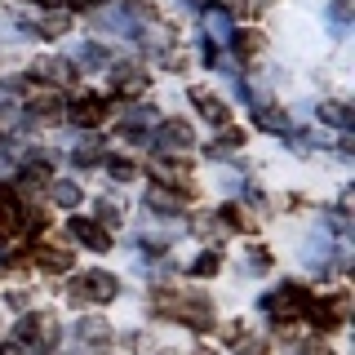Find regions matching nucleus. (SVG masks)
Here are the masks:
<instances>
[{
  "instance_id": "aec40b11",
  "label": "nucleus",
  "mask_w": 355,
  "mask_h": 355,
  "mask_svg": "<svg viewBox=\"0 0 355 355\" xmlns=\"http://www.w3.org/2000/svg\"><path fill=\"white\" fill-rule=\"evenodd\" d=\"M218 266H222V258H218V253H200V258H196V266H191V271H196V275H214V271H218Z\"/></svg>"
},
{
  "instance_id": "f8f14e48",
  "label": "nucleus",
  "mask_w": 355,
  "mask_h": 355,
  "mask_svg": "<svg viewBox=\"0 0 355 355\" xmlns=\"http://www.w3.org/2000/svg\"><path fill=\"white\" fill-rule=\"evenodd\" d=\"M231 44H236L240 58H253V53H262V36H258V31H236V40H231Z\"/></svg>"
},
{
  "instance_id": "9d476101",
  "label": "nucleus",
  "mask_w": 355,
  "mask_h": 355,
  "mask_svg": "<svg viewBox=\"0 0 355 355\" xmlns=\"http://www.w3.org/2000/svg\"><path fill=\"white\" fill-rule=\"evenodd\" d=\"M142 85H147V76L129 62H120L116 71H111V89H116V94H142Z\"/></svg>"
},
{
  "instance_id": "cd10ccee",
  "label": "nucleus",
  "mask_w": 355,
  "mask_h": 355,
  "mask_svg": "<svg viewBox=\"0 0 355 355\" xmlns=\"http://www.w3.org/2000/svg\"><path fill=\"white\" fill-rule=\"evenodd\" d=\"M40 5H58V0H40Z\"/></svg>"
},
{
  "instance_id": "1a4fd4ad",
  "label": "nucleus",
  "mask_w": 355,
  "mask_h": 355,
  "mask_svg": "<svg viewBox=\"0 0 355 355\" xmlns=\"http://www.w3.org/2000/svg\"><path fill=\"white\" fill-rule=\"evenodd\" d=\"M182 196H191V187H182V191H164V187H151L147 191V205L155 214H182Z\"/></svg>"
},
{
  "instance_id": "f3484780",
  "label": "nucleus",
  "mask_w": 355,
  "mask_h": 355,
  "mask_svg": "<svg viewBox=\"0 0 355 355\" xmlns=\"http://www.w3.org/2000/svg\"><path fill=\"white\" fill-rule=\"evenodd\" d=\"M240 142H244V133H240V129H222V138L214 142V151H218V155H227V151H236Z\"/></svg>"
},
{
  "instance_id": "f257e3e1",
  "label": "nucleus",
  "mask_w": 355,
  "mask_h": 355,
  "mask_svg": "<svg viewBox=\"0 0 355 355\" xmlns=\"http://www.w3.org/2000/svg\"><path fill=\"white\" fill-rule=\"evenodd\" d=\"M18 342H22L31 355H49L53 347H58V324H53L49 315H27V320L18 324Z\"/></svg>"
},
{
  "instance_id": "6e6552de",
  "label": "nucleus",
  "mask_w": 355,
  "mask_h": 355,
  "mask_svg": "<svg viewBox=\"0 0 355 355\" xmlns=\"http://www.w3.org/2000/svg\"><path fill=\"white\" fill-rule=\"evenodd\" d=\"M191 103L200 107V116H205V120H214V125H227V116H231V111H227V103H222V98L218 94H209V89H191Z\"/></svg>"
},
{
  "instance_id": "423d86ee",
  "label": "nucleus",
  "mask_w": 355,
  "mask_h": 355,
  "mask_svg": "<svg viewBox=\"0 0 355 355\" xmlns=\"http://www.w3.org/2000/svg\"><path fill=\"white\" fill-rule=\"evenodd\" d=\"M71 125H80V129H94V125H103L107 120V107H103V98H80V103H71Z\"/></svg>"
},
{
  "instance_id": "a878e982",
  "label": "nucleus",
  "mask_w": 355,
  "mask_h": 355,
  "mask_svg": "<svg viewBox=\"0 0 355 355\" xmlns=\"http://www.w3.org/2000/svg\"><path fill=\"white\" fill-rule=\"evenodd\" d=\"M98 214H103V222H116V218H120V214H116V205H107V200L98 205Z\"/></svg>"
},
{
  "instance_id": "4be33fe9",
  "label": "nucleus",
  "mask_w": 355,
  "mask_h": 355,
  "mask_svg": "<svg viewBox=\"0 0 355 355\" xmlns=\"http://www.w3.org/2000/svg\"><path fill=\"white\" fill-rule=\"evenodd\" d=\"M227 14H249V0H218Z\"/></svg>"
},
{
  "instance_id": "393cba45",
  "label": "nucleus",
  "mask_w": 355,
  "mask_h": 355,
  "mask_svg": "<svg viewBox=\"0 0 355 355\" xmlns=\"http://www.w3.org/2000/svg\"><path fill=\"white\" fill-rule=\"evenodd\" d=\"M236 355H266V347H262V342H244Z\"/></svg>"
},
{
  "instance_id": "f03ea898",
  "label": "nucleus",
  "mask_w": 355,
  "mask_h": 355,
  "mask_svg": "<svg viewBox=\"0 0 355 355\" xmlns=\"http://www.w3.org/2000/svg\"><path fill=\"white\" fill-rule=\"evenodd\" d=\"M262 306H266V311H275L280 320H306L311 293H306L302 284H284V288H275V293H266V297H262Z\"/></svg>"
},
{
  "instance_id": "4468645a",
  "label": "nucleus",
  "mask_w": 355,
  "mask_h": 355,
  "mask_svg": "<svg viewBox=\"0 0 355 355\" xmlns=\"http://www.w3.org/2000/svg\"><path fill=\"white\" fill-rule=\"evenodd\" d=\"M53 200H58L62 209H76V205H80V187H76V182H58V187H53Z\"/></svg>"
},
{
  "instance_id": "9b49d317",
  "label": "nucleus",
  "mask_w": 355,
  "mask_h": 355,
  "mask_svg": "<svg viewBox=\"0 0 355 355\" xmlns=\"http://www.w3.org/2000/svg\"><path fill=\"white\" fill-rule=\"evenodd\" d=\"M253 125L266 129V133H284L288 129V116L280 107H271V103H262V107H253Z\"/></svg>"
},
{
  "instance_id": "dca6fc26",
  "label": "nucleus",
  "mask_w": 355,
  "mask_h": 355,
  "mask_svg": "<svg viewBox=\"0 0 355 355\" xmlns=\"http://www.w3.org/2000/svg\"><path fill=\"white\" fill-rule=\"evenodd\" d=\"M71 160H76V164H80V169H89V164H98V160H103V147H98V142H85V147H80V151H76V155H71Z\"/></svg>"
},
{
  "instance_id": "ddd939ff",
  "label": "nucleus",
  "mask_w": 355,
  "mask_h": 355,
  "mask_svg": "<svg viewBox=\"0 0 355 355\" xmlns=\"http://www.w3.org/2000/svg\"><path fill=\"white\" fill-rule=\"evenodd\" d=\"M31 111H36L40 120H58V94H36L31 98Z\"/></svg>"
},
{
  "instance_id": "2eb2a0df",
  "label": "nucleus",
  "mask_w": 355,
  "mask_h": 355,
  "mask_svg": "<svg viewBox=\"0 0 355 355\" xmlns=\"http://www.w3.org/2000/svg\"><path fill=\"white\" fill-rule=\"evenodd\" d=\"M67 27H71V18H67V14H49V18L40 22V36H62Z\"/></svg>"
},
{
  "instance_id": "39448f33",
  "label": "nucleus",
  "mask_w": 355,
  "mask_h": 355,
  "mask_svg": "<svg viewBox=\"0 0 355 355\" xmlns=\"http://www.w3.org/2000/svg\"><path fill=\"white\" fill-rule=\"evenodd\" d=\"M71 236L80 240L85 249H94V253H107V249H111L107 227H98V222H89V218H71Z\"/></svg>"
},
{
  "instance_id": "412c9836",
  "label": "nucleus",
  "mask_w": 355,
  "mask_h": 355,
  "mask_svg": "<svg viewBox=\"0 0 355 355\" xmlns=\"http://www.w3.org/2000/svg\"><path fill=\"white\" fill-rule=\"evenodd\" d=\"M107 169H111V173H116V178H120V182H129V178H133V173H138V169H133V160H107Z\"/></svg>"
},
{
  "instance_id": "0eeeda50",
  "label": "nucleus",
  "mask_w": 355,
  "mask_h": 355,
  "mask_svg": "<svg viewBox=\"0 0 355 355\" xmlns=\"http://www.w3.org/2000/svg\"><path fill=\"white\" fill-rule=\"evenodd\" d=\"M27 253L44 271H67V266H71V249H62V244H36V249H27Z\"/></svg>"
},
{
  "instance_id": "b1692460",
  "label": "nucleus",
  "mask_w": 355,
  "mask_h": 355,
  "mask_svg": "<svg viewBox=\"0 0 355 355\" xmlns=\"http://www.w3.org/2000/svg\"><path fill=\"white\" fill-rule=\"evenodd\" d=\"M333 18L347 22V18H351V0H338V5H333Z\"/></svg>"
},
{
  "instance_id": "bb28decb",
  "label": "nucleus",
  "mask_w": 355,
  "mask_h": 355,
  "mask_svg": "<svg viewBox=\"0 0 355 355\" xmlns=\"http://www.w3.org/2000/svg\"><path fill=\"white\" fill-rule=\"evenodd\" d=\"M71 5H80V9H89V5H98V0H71Z\"/></svg>"
},
{
  "instance_id": "7ed1b4c3",
  "label": "nucleus",
  "mask_w": 355,
  "mask_h": 355,
  "mask_svg": "<svg viewBox=\"0 0 355 355\" xmlns=\"http://www.w3.org/2000/svg\"><path fill=\"white\" fill-rule=\"evenodd\" d=\"M67 297H71V302H111V297H116V275H107V271H85L80 280L67 288Z\"/></svg>"
},
{
  "instance_id": "a211bd4d",
  "label": "nucleus",
  "mask_w": 355,
  "mask_h": 355,
  "mask_svg": "<svg viewBox=\"0 0 355 355\" xmlns=\"http://www.w3.org/2000/svg\"><path fill=\"white\" fill-rule=\"evenodd\" d=\"M80 338H89V342H111V329L98 324V320H85V324H80Z\"/></svg>"
},
{
  "instance_id": "20e7f679",
  "label": "nucleus",
  "mask_w": 355,
  "mask_h": 355,
  "mask_svg": "<svg viewBox=\"0 0 355 355\" xmlns=\"http://www.w3.org/2000/svg\"><path fill=\"white\" fill-rule=\"evenodd\" d=\"M155 147H160V151H187V147H191V125H187V120H164V125L160 129H155Z\"/></svg>"
},
{
  "instance_id": "6ab92c4d",
  "label": "nucleus",
  "mask_w": 355,
  "mask_h": 355,
  "mask_svg": "<svg viewBox=\"0 0 355 355\" xmlns=\"http://www.w3.org/2000/svg\"><path fill=\"white\" fill-rule=\"evenodd\" d=\"M320 120H329V125H347V107H342V103H324V107H320Z\"/></svg>"
},
{
  "instance_id": "5701e85b",
  "label": "nucleus",
  "mask_w": 355,
  "mask_h": 355,
  "mask_svg": "<svg viewBox=\"0 0 355 355\" xmlns=\"http://www.w3.org/2000/svg\"><path fill=\"white\" fill-rule=\"evenodd\" d=\"M249 266H253V271H266V266H271V258H266L262 249H253V258H249Z\"/></svg>"
}]
</instances>
